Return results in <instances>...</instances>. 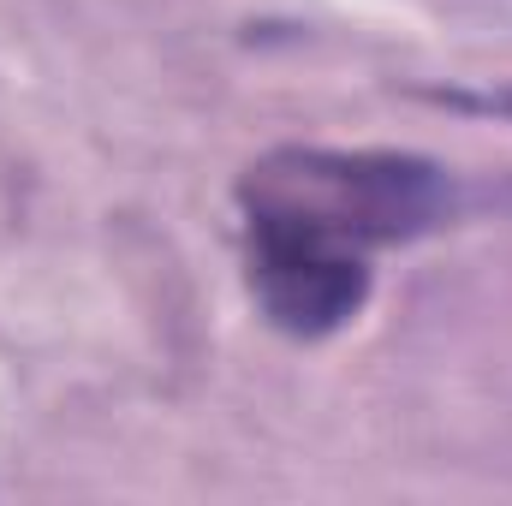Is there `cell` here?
<instances>
[{"label": "cell", "mask_w": 512, "mask_h": 506, "mask_svg": "<svg viewBox=\"0 0 512 506\" xmlns=\"http://www.w3.org/2000/svg\"><path fill=\"white\" fill-rule=\"evenodd\" d=\"M423 102L453 108V114H477V120H512V90H423Z\"/></svg>", "instance_id": "obj_2"}, {"label": "cell", "mask_w": 512, "mask_h": 506, "mask_svg": "<svg viewBox=\"0 0 512 506\" xmlns=\"http://www.w3.org/2000/svg\"><path fill=\"white\" fill-rule=\"evenodd\" d=\"M245 280L292 340H328L370 304V251L453 215V173L405 149H268L239 179Z\"/></svg>", "instance_id": "obj_1"}]
</instances>
